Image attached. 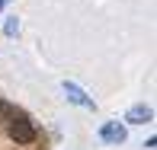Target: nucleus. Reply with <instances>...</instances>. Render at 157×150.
<instances>
[{
	"instance_id": "1",
	"label": "nucleus",
	"mask_w": 157,
	"mask_h": 150,
	"mask_svg": "<svg viewBox=\"0 0 157 150\" xmlns=\"http://www.w3.org/2000/svg\"><path fill=\"white\" fill-rule=\"evenodd\" d=\"M10 137L16 141V144H32L35 141V125L29 118H10Z\"/></svg>"
},
{
	"instance_id": "2",
	"label": "nucleus",
	"mask_w": 157,
	"mask_h": 150,
	"mask_svg": "<svg viewBox=\"0 0 157 150\" xmlns=\"http://www.w3.org/2000/svg\"><path fill=\"white\" fill-rule=\"evenodd\" d=\"M61 90H64V96H67V102H74V105H80V109H96V102H93V96H87L80 86H77L74 80H64L61 83Z\"/></svg>"
},
{
	"instance_id": "3",
	"label": "nucleus",
	"mask_w": 157,
	"mask_h": 150,
	"mask_svg": "<svg viewBox=\"0 0 157 150\" xmlns=\"http://www.w3.org/2000/svg\"><path fill=\"white\" fill-rule=\"evenodd\" d=\"M125 137H128V131H125V125L122 121H106L103 128H99V141L103 144H125Z\"/></svg>"
},
{
	"instance_id": "4",
	"label": "nucleus",
	"mask_w": 157,
	"mask_h": 150,
	"mask_svg": "<svg viewBox=\"0 0 157 150\" xmlns=\"http://www.w3.org/2000/svg\"><path fill=\"white\" fill-rule=\"evenodd\" d=\"M151 118H154V112H151V105H144V102L132 105V109L125 112V121H128V125H144V121H151Z\"/></svg>"
},
{
	"instance_id": "5",
	"label": "nucleus",
	"mask_w": 157,
	"mask_h": 150,
	"mask_svg": "<svg viewBox=\"0 0 157 150\" xmlns=\"http://www.w3.org/2000/svg\"><path fill=\"white\" fill-rule=\"evenodd\" d=\"M16 32H19V19H16V16H6V23H3V35H10V38H13Z\"/></svg>"
},
{
	"instance_id": "6",
	"label": "nucleus",
	"mask_w": 157,
	"mask_h": 150,
	"mask_svg": "<svg viewBox=\"0 0 157 150\" xmlns=\"http://www.w3.org/2000/svg\"><path fill=\"white\" fill-rule=\"evenodd\" d=\"M10 118H13V105L0 99V121H10Z\"/></svg>"
},
{
	"instance_id": "7",
	"label": "nucleus",
	"mask_w": 157,
	"mask_h": 150,
	"mask_svg": "<svg viewBox=\"0 0 157 150\" xmlns=\"http://www.w3.org/2000/svg\"><path fill=\"white\" fill-rule=\"evenodd\" d=\"M3 6H6V0H0V10H3Z\"/></svg>"
}]
</instances>
